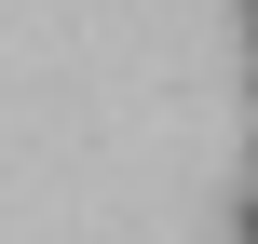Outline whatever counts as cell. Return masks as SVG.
Here are the masks:
<instances>
[{
	"label": "cell",
	"instance_id": "cell-1",
	"mask_svg": "<svg viewBox=\"0 0 258 244\" xmlns=\"http://www.w3.org/2000/svg\"><path fill=\"white\" fill-rule=\"evenodd\" d=\"M245 244H258V177H245Z\"/></svg>",
	"mask_w": 258,
	"mask_h": 244
},
{
	"label": "cell",
	"instance_id": "cell-2",
	"mask_svg": "<svg viewBox=\"0 0 258 244\" xmlns=\"http://www.w3.org/2000/svg\"><path fill=\"white\" fill-rule=\"evenodd\" d=\"M245 54H258V0H245Z\"/></svg>",
	"mask_w": 258,
	"mask_h": 244
}]
</instances>
